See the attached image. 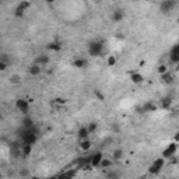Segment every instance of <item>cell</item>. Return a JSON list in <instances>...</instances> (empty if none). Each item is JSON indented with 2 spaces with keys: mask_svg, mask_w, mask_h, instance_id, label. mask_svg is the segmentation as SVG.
<instances>
[{
  "mask_svg": "<svg viewBox=\"0 0 179 179\" xmlns=\"http://www.w3.org/2000/svg\"><path fill=\"white\" fill-rule=\"evenodd\" d=\"M38 129L34 126V127H31V129H27V130H24L23 136H21V140H23V144H30V146H32L35 141H37V139H38Z\"/></svg>",
  "mask_w": 179,
  "mask_h": 179,
  "instance_id": "6da1fadb",
  "label": "cell"
},
{
  "mask_svg": "<svg viewBox=\"0 0 179 179\" xmlns=\"http://www.w3.org/2000/svg\"><path fill=\"white\" fill-rule=\"evenodd\" d=\"M104 50V42L101 41H93L88 44V52L91 56H101Z\"/></svg>",
  "mask_w": 179,
  "mask_h": 179,
  "instance_id": "7a4b0ae2",
  "label": "cell"
},
{
  "mask_svg": "<svg viewBox=\"0 0 179 179\" xmlns=\"http://www.w3.org/2000/svg\"><path fill=\"white\" fill-rule=\"evenodd\" d=\"M175 6H176V3L173 0H165V1H162L160 4V10L162 13H169V11H172V8L175 7Z\"/></svg>",
  "mask_w": 179,
  "mask_h": 179,
  "instance_id": "3957f363",
  "label": "cell"
},
{
  "mask_svg": "<svg viewBox=\"0 0 179 179\" xmlns=\"http://www.w3.org/2000/svg\"><path fill=\"white\" fill-rule=\"evenodd\" d=\"M176 143H172V144H169L168 147L164 150L162 153V158H171V157L175 156V153H176Z\"/></svg>",
  "mask_w": 179,
  "mask_h": 179,
  "instance_id": "277c9868",
  "label": "cell"
},
{
  "mask_svg": "<svg viewBox=\"0 0 179 179\" xmlns=\"http://www.w3.org/2000/svg\"><path fill=\"white\" fill-rule=\"evenodd\" d=\"M16 105H17V109H18L20 112H23V113H27L28 109H30V104H28V101H27V100H23V98L17 100Z\"/></svg>",
  "mask_w": 179,
  "mask_h": 179,
  "instance_id": "5b68a950",
  "label": "cell"
},
{
  "mask_svg": "<svg viewBox=\"0 0 179 179\" xmlns=\"http://www.w3.org/2000/svg\"><path fill=\"white\" fill-rule=\"evenodd\" d=\"M171 62L172 63H178L179 62V45H173L171 49Z\"/></svg>",
  "mask_w": 179,
  "mask_h": 179,
  "instance_id": "8992f818",
  "label": "cell"
},
{
  "mask_svg": "<svg viewBox=\"0 0 179 179\" xmlns=\"http://www.w3.org/2000/svg\"><path fill=\"white\" fill-rule=\"evenodd\" d=\"M102 158H104L102 153H95V154H93V156H91V167H100Z\"/></svg>",
  "mask_w": 179,
  "mask_h": 179,
  "instance_id": "52a82bcc",
  "label": "cell"
},
{
  "mask_svg": "<svg viewBox=\"0 0 179 179\" xmlns=\"http://www.w3.org/2000/svg\"><path fill=\"white\" fill-rule=\"evenodd\" d=\"M76 173H77V168H74V169H70V171L64 172V173L57 175V179H74Z\"/></svg>",
  "mask_w": 179,
  "mask_h": 179,
  "instance_id": "ba28073f",
  "label": "cell"
},
{
  "mask_svg": "<svg viewBox=\"0 0 179 179\" xmlns=\"http://www.w3.org/2000/svg\"><path fill=\"white\" fill-rule=\"evenodd\" d=\"M49 63V57L48 56H45V55H39L38 57L35 59V63L34 64H37V66H45V64H48Z\"/></svg>",
  "mask_w": 179,
  "mask_h": 179,
  "instance_id": "9c48e42d",
  "label": "cell"
},
{
  "mask_svg": "<svg viewBox=\"0 0 179 179\" xmlns=\"http://www.w3.org/2000/svg\"><path fill=\"white\" fill-rule=\"evenodd\" d=\"M123 17H125V13H123V10H116V11H113L112 13V21H120V20H123Z\"/></svg>",
  "mask_w": 179,
  "mask_h": 179,
  "instance_id": "30bf717a",
  "label": "cell"
},
{
  "mask_svg": "<svg viewBox=\"0 0 179 179\" xmlns=\"http://www.w3.org/2000/svg\"><path fill=\"white\" fill-rule=\"evenodd\" d=\"M23 127L24 130H27V129H31V127H34V120H32L30 116H25L23 119Z\"/></svg>",
  "mask_w": 179,
  "mask_h": 179,
  "instance_id": "8fae6325",
  "label": "cell"
},
{
  "mask_svg": "<svg viewBox=\"0 0 179 179\" xmlns=\"http://www.w3.org/2000/svg\"><path fill=\"white\" fill-rule=\"evenodd\" d=\"M77 134H78V139H80V140H86V139H88V134H90V133L87 130V127H81V129L78 130Z\"/></svg>",
  "mask_w": 179,
  "mask_h": 179,
  "instance_id": "7c38bea8",
  "label": "cell"
},
{
  "mask_svg": "<svg viewBox=\"0 0 179 179\" xmlns=\"http://www.w3.org/2000/svg\"><path fill=\"white\" fill-rule=\"evenodd\" d=\"M80 148H81L83 151H88V150L91 148V141H90V139L81 140V143H80Z\"/></svg>",
  "mask_w": 179,
  "mask_h": 179,
  "instance_id": "4fadbf2b",
  "label": "cell"
},
{
  "mask_svg": "<svg viewBox=\"0 0 179 179\" xmlns=\"http://www.w3.org/2000/svg\"><path fill=\"white\" fill-rule=\"evenodd\" d=\"M31 151H32V146H30V144H23L21 146V153H23L24 157H28L31 154Z\"/></svg>",
  "mask_w": 179,
  "mask_h": 179,
  "instance_id": "5bb4252c",
  "label": "cell"
},
{
  "mask_svg": "<svg viewBox=\"0 0 179 179\" xmlns=\"http://www.w3.org/2000/svg\"><path fill=\"white\" fill-rule=\"evenodd\" d=\"M73 64H74V67H78V69H84V67L87 66V60H86V59H76Z\"/></svg>",
  "mask_w": 179,
  "mask_h": 179,
  "instance_id": "9a60e30c",
  "label": "cell"
},
{
  "mask_svg": "<svg viewBox=\"0 0 179 179\" xmlns=\"http://www.w3.org/2000/svg\"><path fill=\"white\" fill-rule=\"evenodd\" d=\"M132 81L134 83V84H140V83H143V76H141L140 73H133Z\"/></svg>",
  "mask_w": 179,
  "mask_h": 179,
  "instance_id": "2e32d148",
  "label": "cell"
},
{
  "mask_svg": "<svg viewBox=\"0 0 179 179\" xmlns=\"http://www.w3.org/2000/svg\"><path fill=\"white\" fill-rule=\"evenodd\" d=\"M30 74L31 76H39L41 74V67L37 66V64H32L31 67H30Z\"/></svg>",
  "mask_w": 179,
  "mask_h": 179,
  "instance_id": "e0dca14e",
  "label": "cell"
},
{
  "mask_svg": "<svg viewBox=\"0 0 179 179\" xmlns=\"http://www.w3.org/2000/svg\"><path fill=\"white\" fill-rule=\"evenodd\" d=\"M164 164H165V160H164L162 157H161V158H158V160H156L153 165L156 167L157 169H160V171H161V169H162V167H164Z\"/></svg>",
  "mask_w": 179,
  "mask_h": 179,
  "instance_id": "ac0fdd59",
  "label": "cell"
},
{
  "mask_svg": "<svg viewBox=\"0 0 179 179\" xmlns=\"http://www.w3.org/2000/svg\"><path fill=\"white\" fill-rule=\"evenodd\" d=\"M48 49H50V50H60L62 49V44L60 42H52V44L48 45Z\"/></svg>",
  "mask_w": 179,
  "mask_h": 179,
  "instance_id": "d6986e66",
  "label": "cell"
},
{
  "mask_svg": "<svg viewBox=\"0 0 179 179\" xmlns=\"http://www.w3.org/2000/svg\"><path fill=\"white\" fill-rule=\"evenodd\" d=\"M100 167H101V168H109V167H112V160H106V158L104 157L101 164H100Z\"/></svg>",
  "mask_w": 179,
  "mask_h": 179,
  "instance_id": "ffe728a7",
  "label": "cell"
},
{
  "mask_svg": "<svg viewBox=\"0 0 179 179\" xmlns=\"http://www.w3.org/2000/svg\"><path fill=\"white\" fill-rule=\"evenodd\" d=\"M161 77H162L164 83H168V84H171L172 81H173V77H172V74H169V73H165V74H162Z\"/></svg>",
  "mask_w": 179,
  "mask_h": 179,
  "instance_id": "44dd1931",
  "label": "cell"
},
{
  "mask_svg": "<svg viewBox=\"0 0 179 179\" xmlns=\"http://www.w3.org/2000/svg\"><path fill=\"white\" fill-rule=\"evenodd\" d=\"M30 6H31V3H30V1H21V3H20V4L17 6V7L21 8V10H24V11H25V10L30 7Z\"/></svg>",
  "mask_w": 179,
  "mask_h": 179,
  "instance_id": "7402d4cb",
  "label": "cell"
},
{
  "mask_svg": "<svg viewBox=\"0 0 179 179\" xmlns=\"http://www.w3.org/2000/svg\"><path fill=\"white\" fill-rule=\"evenodd\" d=\"M113 160H120V158H122V157H123V151H122V150H116V151H115V153H113Z\"/></svg>",
  "mask_w": 179,
  "mask_h": 179,
  "instance_id": "603a6c76",
  "label": "cell"
},
{
  "mask_svg": "<svg viewBox=\"0 0 179 179\" xmlns=\"http://www.w3.org/2000/svg\"><path fill=\"white\" fill-rule=\"evenodd\" d=\"M158 73L162 76V74H165V73H168V66H165V64H161L160 67H158Z\"/></svg>",
  "mask_w": 179,
  "mask_h": 179,
  "instance_id": "cb8c5ba5",
  "label": "cell"
},
{
  "mask_svg": "<svg viewBox=\"0 0 179 179\" xmlns=\"http://www.w3.org/2000/svg\"><path fill=\"white\" fill-rule=\"evenodd\" d=\"M87 130H88V133H94L95 130H97V123H90V125L87 126Z\"/></svg>",
  "mask_w": 179,
  "mask_h": 179,
  "instance_id": "d4e9b609",
  "label": "cell"
},
{
  "mask_svg": "<svg viewBox=\"0 0 179 179\" xmlns=\"http://www.w3.org/2000/svg\"><path fill=\"white\" fill-rule=\"evenodd\" d=\"M171 106V98H165L162 101V108L164 109H168Z\"/></svg>",
  "mask_w": 179,
  "mask_h": 179,
  "instance_id": "484cf974",
  "label": "cell"
},
{
  "mask_svg": "<svg viewBox=\"0 0 179 179\" xmlns=\"http://www.w3.org/2000/svg\"><path fill=\"white\" fill-rule=\"evenodd\" d=\"M116 63V57L115 56H109L108 57V66H113Z\"/></svg>",
  "mask_w": 179,
  "mask_h": 179,
  "instance_id": "4316f807",
  "label": "cell"
},
{
  "mask_svg": "<svg viewBox=\"0 0 179 179\" xmlns=\"http://www.w3.org/2000/svg\"><path fill=\"white\" fill-rule=\"evenodd\" d=\"M14 16L16 17H23L24 16V10H21V8H16V13H14Z\"/></svg>",
  "mask_w": 179,
  "mask_h": 179,
  "instance_id": "83f0119b",
  "label": "cell"
},
{
  "mask_svg": "<svg viewBox=\"0 0 179 179\" xmlns=\"http://www.w3.org/2000/svg\"><path fill=\"white\" fill-rule=\"evenodd\" d=\"M10 81H11V83H18V81H20V76H18V74H14L13 77L10 78Z\"/></svg>",
  "mask_w": 179,
  "mask_h": 179,
  "instance_id": "f1b7e54d",
  "label": "cell"
},
{
  "mask_svg": "<svg viewBox=\"0 0 179 179\" xmlns=\"http://www.w3.org/2000/svg\"><path fill=\"white\" fill-rule=\"evenodd\" d=\"M7 69V63H3V62H0V71H4Z\"/></svg>",
  "mask_w": 179,
  "mask_h": 179,
  "instance_id": "f546056e",
  "label": "cell"
},
{
  "mask_svg": "<svg viewBox=\"0 0 179 179\" xmlns=\"http://www.w3.org/2000/svg\"><path fill=\"white\" fill-rule=\"evenodd\" d=\"M95 95H97V97H98L100 100H104V95H102V94L100 93V91H95Z\"/></svg>",
  "mask_w": 179,
  "mask_h": 179,
  "instance_id": "4dcf8cb0",
  "label": "cell"
},
{
  "mask_svg": "<svg viewBox=\"0 0 179 179\" xmlns=\"http://www.w3.org/2000/svg\"><path fill=\"white\" fill-rule=\"evenodd\" d=\"M55 101L57 102V104H64V100H62V98H56Z\"/></svg>",
  "mask_w": 179,
  "mask_h": 179,
  "instance_id": "1f68e13d",
  "label": "cell"
},
{
  "mask_svg": "<svg viewBox=\"0 0 179 179\" xmlns=\"http://www.w3.org/2000/svg\"><path fill=\"white\" fill-rule=\"evenodd\" d=\"M20 173H21V176H27V175H28V171H27V169H24V171H21Z\"/></svg>",
  "mask_w": 179,
  "mask_h": 179,
  "instance_id": "d6a6232c",
  "label": "cell"
},
{
  "mask_svg": "<svg viewBox=\"0 0 179 179\" xmlns=\"http://www.w3.org/2000/svg\"><path fill=\"white\" fill-rule=\"evenodd\" d=\"M112 129H113L115 132H117V130H119V126H117V125H113V127H112Z\"/></svg>",
  "mask_w": 179,
  "mask_h": 179,
  "instance_id": "836d02e7",
  "label": "cell"
},
{
  "mask_svg": "<svg viewBox=\"0 0 179 179\" xmlns=\"http://www.w3.org/2000/svg\"><path fill=\"white\" fill-rule=\"evenodd\" d=\"M46 179H57V175H53V176H50V178H46Z\"/></svg>",
  "mask_w": 179,
  "mask_h": 179,
  "instance_id": "e575fe53",
  "label": "cell"
},
{
  "mask_svg": "<svg viewBox=\"0 0 179 179\" xmlns=\"http://www.w3.org/2000/svg\"><path fill=\"white\" fill-rule=\"evenodd\" d=\"M1 119H3V116H1V113H0V120H1Z\"/></svg>",
  "mask_w": 179,
  "mask_h": 179,
  "instance_id": "d590c367",
  "label": "cell"
},
{
  "mask_svg": "<svg viewBox=\"0 0 179 179\" xmlns=\"http://www.w3.org/2000/svg\"><path fill=\"white\" fill-rule=\"evenodd\" d=\"M31 179H39V178H37V176H34V178H31Z\"/></svg>",
  "mask_w": 179,
  "mask_h": 179,
  "instance_id": "8d00e7d4",
  "label": "cell"
},
{
  "mask_svg": "<svg viewBox=\"0 0 179 179\" xmlns=\"http://www.w3.org/2000/svg\"><path fill=\"white\" fill-rule=\"evenodd\" d=\"M140 179H146V178H144V176H143V178H140Z\"/></svg>",
  "mask_w": 179,
  "mask_h": 179,
  "instance_id": "74e56055",
  "label": "cell"
}]
</instances>
